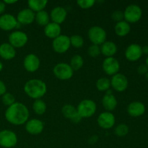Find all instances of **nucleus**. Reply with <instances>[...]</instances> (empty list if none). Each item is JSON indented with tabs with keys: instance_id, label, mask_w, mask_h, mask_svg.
<instances>
[{
	"instance_id": "1",
	"label": "nucleus",
	"mask_w": 148,
	"mask_h": 148,
	"mask_svg": "<svg viewBox=\"0 0 148 148\" xmlns=\"http://www.w3.org/2000/svg\"><path fill=\"white\" fill-rule=\"evenodd\" d=\"M29 110L25 104L15 102L10 106L7 107L4 114L6 120L13 125L20 126L28 121Z\"/></svg>"
},
{
	"instance_id": "2",
	"label": "nucleus",
	"mask_w": 148,
	"mask_h": 148,
	"mask_svg": "<svg viewBox=\"0 0 148 148\" xmlns=\"http://www.w3.org/2000/svg\"><path fill=\"white\" fill-rule=\"evenodd\" d=\"M24 91L33 99H40L47 92V85L41 79H31L25 84Z\"/></svg>"
},
{
	"instance_id": "3",
	"label": "nucleus",
	"mask_w": 148,
	"mask_h": 148,
	"mask_svg": "<svg viewBox=\"0 0 148 148\" xmlns=\"http://www.w3.org/2000/svg\"><path fill=\"white\" fill-rule=\"evenodd\" d=\"M96 103L90 99H85L81 101L77 107V111L81 118H90L95 114Z\"/></svg>"
},
{
	"instance_id": "4",
	"label": "nucleus",
	"mask_w": 148,
	"mask_h": 148,
	"mask_svg": "<svg viewBox=\"0 0 148 148\" xmlns=\"http://www.w3.org/2000/svg\"><path fill=\"white\" fill-rule=\"evenodd\" d=\"M88 38L92 44L102 45L105 41H106L107 33L106 30L101 26H92L88 30Z\"/></svg>"
},
{
	"instance_id": "5",
	"label": "nucleus",
	"mask_w": 148,
	"mask_h": 148,
	"mask_svg": "<svg viewBox=\"0 0 148 148\" xmlns=\"http://www.w3.org/2000/svg\"><path fill=\"white\" fill-rule=\"evenodd\" d=\"M143 10L141 7L135 4H130L124 11V20L128 23H135L141 19Z\"/></svg>"
},
{
	"instance_id": "6",
	"label": "nucleus",
	"mask_w": 148,
	"mask_h": 148,
	"mask_svg": "<svg viewBox=\"0 0 148 148\" xmlns=\"http://www.w3.org/2000/svg\"><path fill=\"white\" fill-rule=\"evenodd\" d=\"M53 73L56 78L61 80H68L73 76L74 71L70 65L66 63H59L53 67Z\"/></svg>"
},
{
	"instance_id": "7",
	"label": "nucleus",
	"mask_w": 148,
	"mask_h": 148,
	"mask_svg": "<svg viewBox=\"0 0 148 148\" xmlns=\"http://www.w3.org/2000/svg\"><path fill=\"white\" fill-rule=\"evenodd\" d=\"M17 143V136L14 132L4 130L0 132V146L4 148H12Z\"/></svg>"
},
{
	"instance_id": "8",
	"label": "nucleus",
	"mask_w": 148,
	"mask_h": 148,
	"mask_svg": "<svg viewBox=\"0 0 148 148\" xmlns=\"http://www.w3.org/2000/svg\"><path fill=\"white\" fill-rule=\"evenodd\" d=\"M9 43L14 49L22 48L26 45L28 41L27 35L21 30H15L12 32L9 36Z\"/></svg>"
},
{
	"instance_id": "9",
	"label": "nucleus",
	"mask_w": 148,
	"mask_h": 148,
	"mask_svg": "<svg viewBox=\"0 0 148 148\" xmlns=\"http://www.w3.org/2000/svg\"><path fill=\"white\" fill-rule=\"evenodd\" d=\"M71 46L70 38L66 35H62L54 38L52 42V47L55 52L64 53L67 51Z\"/></svg>"
},
{
	"instance_id": "10",
	"label": "nucleus",
	"mask_w": 148,
	"mask_h": 148,
	"mask_svg": "<svg viewBox=\"0 0 148 148\" xmlns=\"http://www.w3.org/2000/svg\"><path fill=\"white\" fill-rule=\"evenodd\" d=\"M111 87L117 92H123L126 90L128 87V79L124 75L121 73H117L113 75L111 80Z\"/></svg>"
},
{
	"instance_id": "11",
	"label": "nucleus",
	"mask_w": 148,
	"mask_h": 148,
	"mask_svg": "<svg viewBox=\"0 0 148 148\" xmlns=\"http://www.w3.org/2000/svg\"><path fill=\"white\" fill-rule=\"evenodd\" d=\"M102 67L105 73L108 75H114L118 73L120 69V64L114 56L106 57L103 62Z\"/></svg>"
},
{
	"instance_id": "12",
	"label": "nucleus",
	"mask_w": 148,
	"mask_h": 148,
	"mask_svg": "<svg viewBox=\"0 0 148 148\" xmlns=\"http://www.w3.org/2000/svg\"><path fill=\"white\" fill-rule=\"evenodd\" d=\"M98 124L100 127L104 130H109L112 128L116 123L115 116L109 111L103 112L98 116Z\"/></svg>"
},
{
	"instance_id": "13",
	"label": "nucleus",
	"mask_w": 148,
	"mask_h": 148,
	"mask_svg": "<svg viewBox=\"0 0 148 148\" xmlns=\"http://www.w3.org/2000/svg\"><path fill=\"white\" fill-rule=\"evenodd\" d=\"M17 19L10 14H4L0 16V28L4 31H10L18 26Z\"/></svg>"
},
{
	"instance_id": "14",
	"label": "nucleus",
	"mask_w": 148,
	"mask_h": 148,
	"mask_svg": "<svg viewBox=\"0 0 148 148\" xmlns=\"http://www.w3.org/2000/svg\"><path fill=\"white\" fill-rule=\"evenodd\" d=\"M40 65V59L37 55L34 53H29L25 57L23 61V66L26 71L29 72H35L39 69Z\"/></svg>"
},
{
	"instance_id": "15",
	"label": "nucleus",
	"mask_w": 148,
	"mask_h": 148,
	"mask_svg": "<svg viewBox=\"0 0 148 148\" xmlns=\"http://www.w3.org/2000/svg\"><path fill=\"white\" fill-rule=\"evenodd\" d=\"M62 113L65 118L69 119L75 124H78L82 120V118L77 113V108L71 104H65L62 107Z\"/></svg>"
},
{
	"instance_id": "16",
	"label": "nucleus",
	"mask_w": 148,
	"mask_h": 148,
	"mask_svg": "<svg viewBox=\"0 0 148 148\" xmlns=\"http://www.w3.org/2000/svg\"><path fill=\"white\" fill-rule=\"evenodd\" d=\"M44 129V124L38 119H32L25 123V130L32 135H38L42 133Z\"/></svg>"
},
{
	"instance_id": "17",
	"label": "nucleus",
	"mask_w": 148,
	"mask_h": 148,
	"mask_svg": "<svg viewBox=\"0 0 148 148\" xmlns=\"http://www.w3.org/2000/svg\"><path fill=\"white\" fill-rule=\"evenodd\" d=\"M142 46L137 43L130 44L125 51V56L127 60L130 62H136L143 56Z\"/></svg>"
},
{
	"instance_id": "18",
	"label": "nucleus",
	"mask_w": 148,
	"mask_h": 148,
	"mask_svg": "<svg viewBox=\"0 0 148 148\" xmlns=\"http://www.w3.org/2000/svg\"><path fill=\"white\" fill-rule=\"evenodd\" d=\"M36 13L29 8L23 9L20 10L17 14V21L20 25H30L35 20Z\"/></svg>"
},
{
	"instance_id": "19",
	"label": "nucleus",
	"mask_w": 148,
	"mask_h": 148,
	"mask_svg": "<svg viewBox=\"0 0 148 148\" xmlns=\"http://www.w3.org/2000/svg\"><path fill=\"white\" fill-rule=\"evenodd\" d=\"M117 103H118L117 100L115 95L113 94L112 90L110 89L108 90L102 98L103 106L106 110V111L111 112L116 108Z\"/></svg>"
},
{
	"instance_id": "20",
	"label": "nucleus",
	"mask_w": 148,
	"mask_h": 148,
	"mask_svg": "<svg viewBox=\"0 0 148 148\" xmlns=\"http://www.w3.org/2000/svg\"><path fill=\"white\" fill-rule=\"evenodd\" d=\"M145 112V106L140 101L130 103L127 106V113L132 117H139Z\"/></svg>"
},
{
	"instance_id": "21",
	"label": "nucleus",
	"mask_w": 148,
	"mask_h": 148,
	"mask_svg": "<svg viewBox=\"0 0 148 148\" xmlns=\"http://www.w3.org/2000/svg\"><path fill=\"white\" fill-rule=\"evenodd\" d=\"M67 12L62 7H56L51 11L50 18L53 23L56 24H62L66 20Z\"/></svg>"
},
{
	"instance_id": "22",
	"label": "nucleus",
	"mask_w": 148,
	"mask_h": 148,
	"mask_svg": "<svg viewBox=\"0 0 148 148\" xmlns=\"http://www.w3.org/2000/svg\"><path fill=\"white\" fill-rule=\"evenodd\" d=\"M16 56V50L9 43L0 45V56L4 60H11Z\"/></svg>"
},
{
	"instance_id": "23",
	"label": "nucleus",
	"mask_w": 148,
	"mask_h": 148,
	"mask_svg": "<svg viewBox=\"0 0 148 148\" xmlns=\"http://www.w3.org/2000/svg\"><path fill=\"white\" fill-rule=\"evenodd\" d=\"M44 33L46 36H47L49 38H52L53 40L54 38L59 36L62 33V28H61L60 25L56 24V23H49L46 26H45Z\"/></svg>"
},
{
	"instance_id": "24",
	"label": "nucleus",
	"mask_w": 148,
	"mask_h": 148,
	"mask_svg": "<svg viewBox=\"0 0 148 148\" xmlns=\"http://www.w3.org/2000/svg\"><path fill=\"white\" fill-rule=\"evenodd\" d=\"M101 52L106 57H112L117 52V46L114 42L106 40L101 45Z\"/></svg>"
},
{
	"instance_id": "25",
	"label": "nucleus",
	"mask_w": 148,
	"mask_h": 148,
	"mask_svg": "<svg viewBox=\"0 0 148 148\" xmlns=\"http://www.w3.org/2000/svg\"><path fill=\"white\" fill-rule=\"evenodd\" d=\"M116 34L120 37H124L130 33L131 30V26L130 23L126 22L125 20H122L116 23L114 27Z\"/></svg>"
},
{
	"instance_id": "26",
	"label": "nucleus",
	"mask_w": 148,
	"mask_h": 148,
	"mask_svg": "<svg viewBox=\"0 0 148 148\" xmlns=\"http://www.w3.org/2000/svg\"><path fill=\"white\" fill-rule=\"evenodd\" d=\"M47 4V0H29L27 1L29 9L34 12H38L44 10Z\"/></svg>"
},
{
	"instance_id": "27",
	"label": "nucleus",
	"mask_w": 148,
	"mask_h": 148,
	"mask_svg": "<svg viewBox=\"0 0 148 148\" xmlns=\"http://www.w3.org/2000/svg\"><path fill=\"white\" fill-rule=\"evenodd\" d=\"M50 14L45 10L38 12L36 13L35 20L38 25L40 26H46L50 23Z\"/></svg>"
},
{
	"instance_id": "28",
	"label": "nucleus",
	"mask_w": 148,
	"mask_h": 148,
	"mask_svg": "<svg viewBox=\"0 0 148 148\" xmlns=\"http://www.w3.org/2000/svg\"><path fill=\"white\" fill-rule=\"evenodd\" d=\"M33 109L34 112L38 115H43L46 111V104L43 100H35L33 104Z\"/></svg>"
},
{
	"instance_id": "29",
	"label": "nucleus",
	"mask_w": 148,
	"mask_h": 148,
	"mask_svg": "<svg viewBox=\"0 0 148 148\" xmlns=\"http://www.w3.org/2000/svg\"><path fill=\"white\" fill-rule=\"evenodd\" d=\"M84 64V59L80 55H74L70 60V66L73 71H77L82 67Z\"/></svg>"
},
{
	"instance_id": "30",
	"label": "nucleus",
	"mask_w": 148,
	"mask_h": 148,
	"mask_svg": "<svg viewBox=\"0 0 148 148\" xmlns=\"http://www.w3.org/2000/svg\"><path fill=\"white\" fill-rule=\"evenodd\" d=\"M111 88V81L106 77H101L98 79L96 82V88L99 91H106Z\"/></svg>"
},
{
	"instance_id": "31",
	"label": "nucleus",
	"mask_w": 148,
	"mask_h": 148,
	"mask_svg": "<svg viewBox=\"0 0 148 148\" xmlns=\"http://www.w3.org/2000/svg\"><path fill=\"white\" fill-rule=\"evenodd\" d=\"M70 38V43L71 46H74L76 49H79L83 46L84 43V38L81 36L79 35H74V36H71Z\"/></svg>"
},
{
	"instance_id": "32",
	"label": "nucleus",
	"mask_w": 148,
	"mask_h": 148,
	"mask_svg": "<svg viewBox=\"0 0 148 148\" xmlns=\"http://www.w3.org/2000/svg\"><path fill=\"white\" fill-rule=\"evenodd\" d=\"M129 127L127 124H119L114 130V133L118 137H124L129 133Z\"/></svg>"
},
{
	"instance_id": "33",
	"label": "nucleus",
	"mask_w": 148,
	"mask_h": 148,
	"mask_svg": "<svg viewBox=\"0 0 148 148\" xmlns=\"http://www.w3.org/2000/svg\"><path fill=\"white\" fill-rule=\"evenodd\" d=\"M1 101H2V103L4 105L9 107L15 103V98L10 92H6L5 94L2 95Z\"/></svg>"
},
{
	"instance_id": "34",
	"label": "nucleus",
	"mask_w": 148,
	"mask_h": 148,
	"mask_svg": "<svg viewBox=\"0 0 148 148\" xmlns=\"http://www.w3.org/2000/svg\"><path fill=\"white\" fill-rule=\"evenodd\" d=\"M88 53L90 56L92 58H96L101 53V47L98 45L92 44L89 46L88 49Z\"/></svg>"
},
{
	"instance_id": "35",
	"label": "nucleus",
	"mask_w": 148,
	"mask_h": 148,
	"mask_svg": "<svg viewBox=\"0 0 148 148\" xmlns=\"http://www.w3.org/2000/svg\"><path fill=\"white\" fill-rule=\"evenodd\" d=\"M95 0H78L77 4L80 8L82 9H89L91 8L95 4Z\"/></svg>"
},
{
	"instance_id": "36",
	"label": "nucleus",
	"mask_w": 148,
	"mask_h": 148,
	"mask_svg": "<svg viewBox=\"0 0 148 148\" xmlns=\"http://www.w3.org/2000/svg\"><path fill=\"white\" fill-rule=\"evenodd\" d=\"M111 18L116 23L122 21L124 19V12L121 11V10H116V11L113 12L112 14H111Z\"/></svg>"
},
{
	"instance_id": "37",
	"label": "nucleus",
	"mask_w": 148,
	"mask_h": 148,
	"mask_svg": "<svg viewBox=\"0 0 148 148\" xmlns=\"http://www.w3.org/2000/svg\"><path fill=\"white\" fill-rule=\"evenodd\" d=\"M137 72L140 75H145L148 72V67L146 64H141L137 68Z\"/></svg>"
},
{
	"instance_id": "38",
	"label": "nucleus",
	"mask_w": 148,
	"mask_h": 148,
	"mask_svg": "<svg viewBox=\"0 0 148 148\" xmlns=\"http://www.w3.org/2000/svg\"><path fill=\"white\" fill-rule=\"evenodd\" d=\"M7 92V87L3 81L0 79V95H3Z\"/></svg>"
},
{
	"instance_id": "39",
	"label": "nucleus",
	"mask_w": 148,
	"mask_h": 148,
	"mask_svg": "<svg viewBox=\"0 0 148 148\" xmlns=\"http://www.w3.org/2000/svg\"><path fill=\"white\" fill-rule=\"evenodd\" d=\"M6 9V4L4 1H0V14H2L4 12Z\"/></svg>"
},
{
	"instance_id": "40",
	"label": "nucleus",
	"mask_w": 148,
	"mask_h": 148,
	"mask_svg": "<svg viewBox=\"0 0 148 148\" xmlns=\"http://www.w3.org/2000/svg\"><path fill=\"white\" fill-rule=\"evenodd\" d=\"M98 136H92V137H91L90 139V143H92V144L96 143V142L98 141Z\"/></svg>"
},
{
	"instance_id": "41",
	"label": "nucleus",
	"mask_w": 148,
	"mask_h": 148,
	"mask_svg": "<svg viewBox=\"0 0 148 148\" xmlns=\"http://www.w3.org/2000/svg\"><path fill=\"white\" fill-rule=\"evenodd\" d=\"M142 51H143V53L148 55V46H145L142 47Z\"/></svg>"
},
{
	"instance_id": "42",
	"label": "nucleus",
	"mask_w": 148,
	"mask_h": 148,
	"mask_svg": "<svg viewBox=\"0 0 148 148\" xmlns=\"http://www.w3.org/2000/svg\"><path fill=\"white\" fill-rule=\"evenodd\" d=\"M4 2L5 4H13L17 2V1L16 0H10H10H4Z\"/></svg>"
},
{
	"instance_id": "43",
	"label": "nucleus",
	"mask_w": 148,
	"mask_h": 148,
	"mask_svg": "<svg viewBox=\"0 0 148 148\" xmlns=\"http://www.w3.org/2000/svg\"><path fill=\"white\" fill-rule=\"evenodd\" d=\"M3 69V64L2 62H0V72H1V70Z\"/></svg>"
},
{
	"instance_id": "44",
	"label": "nucleus",
	"mask_w": 148,
	"mask_h": 148,
	"mask_svg": "<svg viewBox=\"0 0 148 148\" xmlns=\"http://www.w3.org/2000/svg\"><path fill=\"white\" fill-rule=\"evenodd\" d=\"M145 64L147 65V67H148V55H147V57L146 58V60H145Z\"/></svg>"
},
{
	"instance_id": "45",
	"label": "nucleus",
	"mask_w": 148,
	"mask_h": 148,
	"mask_svg": "<svg viewBox=\"0 0 148 148\" xmlns=\"http://www.w3.org/2000/svg\"><path fill=\"white\" fill-rule=\"evenodd\" d=\"M145 78L148 80V72H147V73H146L145 75Z\"/></svg>"
}]
</instances>
